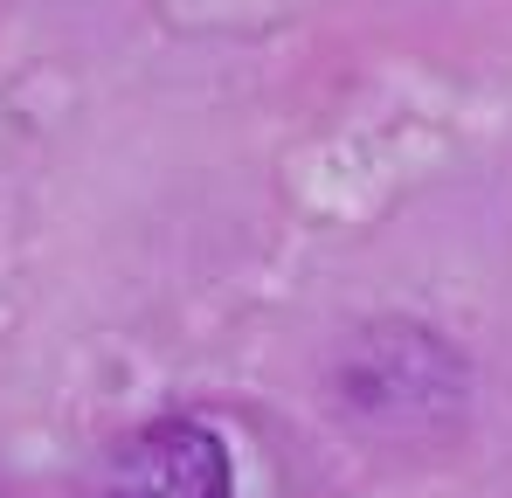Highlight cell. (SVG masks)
I'll return each mask as SVG.
<instances>
[{"label": "cell", "mask_w": 512, "mask_h": 498, "mask_svg": "<svg viewBox=\"0 0 512 498\" xmlns=\"http://www.w3.org/2000/svg\"><path fill=\"white\" fill-rule=\"evenodd\" d=\"M77 498H236L229 443L180 415L146 422L97 457V471Z\"/></svg>", "instance_id": "1"}]
</instances>
